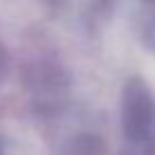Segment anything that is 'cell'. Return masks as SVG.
Returning a JSON list of instances; mask_svg holds the SVG:
<instances>
[{
	"label": "cell",
	"instance_id": "6da1fadb",
	"mask_svg": "<svg viewBox=\"0 0 155 155\" xmlns=\"http://www.w3.org/2000/svg\"><path fill=\"white\" fill-rule=\"evenodd\" d=\"M155 123V105L148 91L135 82V89L126 94V130L132 139H146L153 135Z\"/></svg>",
	"mask_w": 155,
	"mask_h": 155
}]
</instances>
